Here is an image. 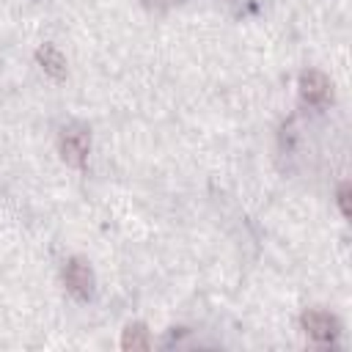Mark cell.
Returning a JSON list of instances; mask_svg holds the SVG:
<instances>
[{
	"instance_id": "8",
	"label": "cell",
	"mask_w": 352,
	"mask_h": 352,
	"mask_svg": "<svg viewBox=\"0 0 352 352\" xmlns=\"http://www.w3.org/2000/svg\"><path fill=\"white\" fill-rule=\"evenodd\" d=\"M148 8H154V11H165V8H170L176 0H143Z\"/></svg>"
},
{
	"instance_id": "4",
	"label": "cell",
	"mask_w": 352,
	"mask_h": 352,
	"mask_svg": "<svg viewBox=\"0 0 352 352\" xmlns=\"http://www.w3.org/2000/svg\"><path fill=\"white\" fill-rule=\"evenodd\" d=\"M300 96L308 104H324L333 96V85L319 69H308L300 74Z\"/></svg>"
},
{
	"instance_id": "2",
	"label": "cell",
	"mask_w": 352,
	"mask_h": 352,
	"mask_svg": "<svg viewBox=\"0 0 352 352\" xmlns=\"http://www.w3.org/2000/svg\"><path fill=\"white\" fill-rule=\"evenodd\" d=\"M300 324H302V330L314 338V341H319V344H330V341H336V336H338V319L333 316V314H327V311H322V308H308L302 316H300Z\"/></svg>"
},
{
	"instance_id": "7",
	"label": "cell",
	"mask_w": 352,
	"mask_h": 352,
	"mask_svg": "<svg viewBox=\"0 0 352 352\" xmlns=\"http://www.w3.org/2000/svg\"><path fill=\"white\" fill-rule=\"evenodd\" d=\"M336 204L341 209L344 217H349V182H341L338 184V192H336Z\"/></svg>"
},
{
	"instance_id": "3",
	"label": "cell",
	"mask_w": 352,
	"mask_h": 352,
	"mask_svg": "<svg viewBox=\"0 0 352 352\" xmlns=\"http://www.w3.org/2000/svg\"><path fill=\"white\" fill-rule=\"evenodd\" d=\"M63 283L77 300H88L94 294V272L82 258H69L63 267Z\"/></svg>"
},
{
	"instance_id": "6",
	"label": "cell",
	"mask_w": 352,
	"mask_h": 352,
	"mask_svg": "<svg viewBox=\"0 0 352 352\" xmlns=\"http://www.w3.org/2000/svg\"><path fill=\"white\" fill-rule=\"evenodd\" d=\"M151 346V338H148V330L143 322H132L124 327L121 333V349L126 352H138V349H148Z\"/></svg>"
},
{
	"instance_id": "5",
	"label": "cell",
	"mask_w": 352,
	"mask_h": 352,
	"mask_svg": "<svg viewBox=\"0 0 352 352\" xmlns=\"http://www.w3.org/2000/svg\"><path fill=\"white\" fill-rule=\"evenodd\" d=\"M36 60H38V66L50 77H55V80H63L66 77V58H63V52L55 44H41L36 50Z\"/></svg>"
},
{
	"instance_id": "1",
	"label": "cell",
	"mask_w": 352,
	"mask_h": 352,
	"mask_svg": "<svg viewBox=\"0 0 352 352\" xmlns=\"http://www.w3.org/2000/svg\"><path fill=\"white\" fill-rule=\"evenodd\" d=\"M58 148H60V157H63L66 165L82 168L85 160H88V151H91V135H88V129L80 126V124L63 126V129H60Z\"/></svg>"
}]
</instances>
